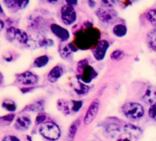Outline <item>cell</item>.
<instances>
[{"mask_svg": "<svg viewBox=\"0 0 156 141\" xmlns=\"http://www.w3.org/2000/svg\"><path fill=\"white\" fill-rule=\"evenodd\" d=\"M99 37V32L96 29H87L84 32H80L76 38V44L81 49H88L95 45Z\"/></svg>", "mask_w": 156, "mask_h": 141, "instance_id": "obj_1", "label": "cell"}, {"mask_svg": "<svg viewBox=\"0 0 156 141\" xmlns=\"http://www.w3.org/2000/svg\"><path fill=\"white\" fill-rule=\"evenodd\" d=\"M40 133L43 137L51 141L57 140L61 136V130L59 126L52 122L43 123L40 127Z\"/></svg>", "mask_w": 156, "mask_h": 141, "instance_id": "obj_2", "label": "cell"}, {"mask_svg": "<svg viewBox=\"0 0 156 141\" xmlns=\"http://www.w3.org/2000/svg\"><path fill=\"white\" fill-rule=\"evenodd\" d=\"M123 114L129 119L137 120L144 115L143 106L138 103H128L122 107Z\"/></svg>", "mask_w": 156, "mask_h": 141, "instance_id": "obj_3", "label": "cell"}, {"mask_svg": "<svg viewBox=\"0 0 156 141\" xmlns=\"http://www.w3.org/2000/svg\"><path fill=\"white\" fill-rule=\"evenodd\" d=\"M62 14V19L64 24L66 25H71L73 24L75 19H76V12L73 9V7L71 6H64L62 7L61 10Z\"/></svg>", "mask_w": 156, "mask_h": 141, "instance_id": "obj_4", "label": "cell"}, {"mask_svg": "<svg viewBox=\"0 0 156 141\" xmlns=\"http://www.w3.org/2000/svg\"><path fill=\"white\" fill-rule=\"evenodd\" d=\"M17 80L24 85H32L38 82V76L31 72H25L17 75Z\"/></svg>", "mask_w": 156, "mask_h": 141, "instance_id": "obj_5", "label": "cell"}, {"mask_svg": "<svg viewBox=\"0 0 156 141\" xmlns=\"http://www.w3.org/2000/svg\"><path fill=\"white\" fill-rule=\"evenodd\" d=\"M98 108H99V101L98 100H95L90 105L88 110L87 111V114H86V116H85V124L86 125L90 124L95 119L96 115H98Z\"/></svg>", "mask_w": 156, "mask_h": 141, "instance_id": "obj_6", "label": "cell"}, {"mask_svg": "<svg viewBox=\"0 0 156 141\" xmlns=\"http://www.w3.org/2000/svg\"><path fill=\"white\" fill-rule=\"evenodd\" d=\"M108 49V43L106 40H101L97 44V47L94 50V56L97 60H101L104 59L106 52Z\"/></svg>", "mask_w": 156, "mask_h": 141, "instance_id": "obj_7", "label": "cell"}, {"mask_svg": "<svg viewBox=\"0 0 156 141\" xmlns=\"http://www.w3.org/2000/svg\"><path fill=\"white\" fill-rule=\"evenodd\" d=\"M30 125H31V120L27 115H23V116L18 117L16 122H15V127L18 130H20V131L28 130L30 128Z\"/></svg>", "mask_w": 156, "mask_h": 141, "instance_id": "obj_8", "label": "cell"}, {"mask_svg": "<svg viewBox=\"0 0 156 141\" xmlns=\"http://www.w3.org/2000/svg\"><path fill=\"white\" fill-rule=\"evenodd\" d=\"M51 31L53 32L54 35H56L60 40H62V41H65L69 39L70 37V34L69 32L67 31V29L62 28L61 26L59 25H56V24H52L51 26Z\"/></svg>", "mask_w": 156, "mask_h": 141, "instance_id": "obj_9", "label": "cell"}, {"mask_svg": "<svg viewBox=\"0 0 156 141\" xmlns=\"http://www.w3.org/2000/svg\"><path fill=\"white\" fill-rule=\"evenodd\" d=\"M97 15L99 18V19L102 20L103 22H109L116 16V13L113 12L112 10H109V9H107L105 8H102V9H98Z\"/></svg>", "mask_w": 156, "mask_h": 141, "instance_id": "obj_10", "label": "cell"}, {"mask_svg": "<svg viewBox=\"0 0 156 141\" xmlns=\"http://www.w3.org/2000/svg\"><path fill=\"white\" fill-rule=\"evenodd\" d=\"M143 100L145 103L150 105H155L156 104V87L155 86H150L143 96Z\"/></svg>", "mask_w": 156, "mask_h": 141, "instance_id": "obj_11", "label": "cell"}, {"mask_svg": "<svg viewBox=\"0 0 156 141\" xmlns=\"http://www.w3.org/2000/svg\"><path fill=\"white\" fill-rule=\"evenodd\" d=\"M96 76H97V73L94 70V69L91 66L87 65L83 70V75H82L83 82L90 83L92 81V79H94Z\"/></svg>", "mask_w": 156, "mask_h": 141, "instance_id": "obj_12", "label": "cell"}, {"mask_svg": "<svg viewBox=\"0 0 156 141\" xmlns=\"http://www.w3.org/2000/svg\"><path fill=\"white\" fill-rule=\"evenodd\" d=\"M63 74V70L61 66H55L54 68H52L51 70V72L49 73V75H48V79L50 82L51 83H54L56 82Z\"/></svg>", "mask_w": 156, "mask_h": 141, "instance_id": "obj_13", "label": "cell"}, {"mask_svg": "<svg viewBox=\"0 0 156 141\" xmlns=\"http://www.w3.org/2000/svg\"><path fill=\"white\" fill-rule=\"evenodd\" d=\"M28 4H29L28 1H19V0H9V1H5V5L8 6V8H9V9H25Z\"/></svg>", "mask_w": 156, "mask_h": 141, "instance_id": "obj_14", "label": "cell"}, {"mask_svg": "<svg viewBox=\"0 0 156 141\" xmlns=\"http://www.w3.org/2000/svg\"><path fill=\"white\" fill-rule=\"evenodd\" d=\"M16 40H18V41H19L20 43H21V44H26V45H28L29 40H30V37L28 36V34H27L24 30L17 29Z\"/></svg>", "mask_w": 156, "mask_h": 141, "instance_id": "obj_15", "label": "cell"}, {"mask_svg": "<svg viewBox=\"0 0 156 141\" xmlns=\"http://www.w3.org/2000/svg\"><path fill=\"white\" fill-rule=\"evenodd\" d=\"M59 50H60V53H61V55L62 57L67 58V57H69L71 55V53L73 51L75 50V49L73 48V46L72 45V43H70V44H66V45H62L60 47Z\"/></svg>", "mask_w": 156, "mask_h": 141, "instance_id": "obj_16", "label": "cell"}, {"mask_svg": "<svg viewBox=\"0 0 156 141\" xmlns=\"http://www.w3.org/2000/svg\"><path fill=\"white\" fill-rule=\"evenodd\" d=\"M79 124H80V120L79 119H77L76 121H74L70 128H69V133H68V141H73L74 136H75V134H76V131L78 129V126H79Z\"/></svg>", "mask_w": 156, "mask_h": 141, "instance_id": "obj_17", "label": "cell"}, {"mask_svg": "<svg viewBox=\"0 0 156 141\" xmlns=\"http://www.w3.org/2000/svg\"><path fill=\"white\" fill-rule=\"evenodd\" d=\"M48 62H49V57L46 55H42V56H40L35 59L33 65H34V67L41 68V67H44L45 65H47Z\"/></svg>", "mask_w": 156, "mask_h": 141, "instance_id": "obj_18", "label": "cell"}, {"mask_svg": "<svg viewBox=\"0 0 156 141\" xmlns=\"http://www.w3.org/2000/svg\"><path fill=\"white\" fill-rule=\"evenodd\" d=\"M2 107L5 108L9 112H14L17 109V105L14 101L10 99H6L2 103Z\"/></svg>", "mask_w": 156, "mask_h": 141, "instance_id": "obj_19", "label": "cell"}, {"mask_svg": "<svg viewBox=\"0 0 156 141\" xmlns=\"http://www.w3.org/2000/svg\"><path fill=\"white\" fill-rule=\"evenodd\" d=\"M113 32H114V34H115L116 36H118V37H123V36H125L126 33H127V28H126L124 25L119 24V25H117V26L114 27Z\"/></svg>", "mask_w": 156, "mask_h": 141, "instance_id": "obj_20", "label": "cell"}, {"mask_svg": "<svg viewBox=\"0 0 156 141\" xmlns=\"http://www.w3.org/2000/svg\"><path fill=\"white\" fill-rule=\"evenodd\" d=\"M125 130L127 131V133H129L132 136H139L141 133L140 129H139L138 127H136L132 125H128L127 126H125Z\"/></svg>", "mask_w": 156, "mask_h": 141, "instance_id": "obj_21", "label": "cell"}, {"mask_svg": "<svg viewBox=\"0 0 156 141\" xmlns=\"http://www.w3.org/2000/svg\"><path fill=\"white\" fill-rule=\"evenodd\" d=\"M148 41L153 50H156V29L151 30L148 35Z\"/></svg>", "mask_w": 156, "mask_h": 141, "instance_id": "obj_22", "label": "cell"}, {"mask_svg": "<svg viewBox=\"0 0 156 141\" xmlns=\"http://www.w3.org/2000/svg\"><path fill=\"white\" fill-rule=\"evenodd\" d=\"M16 33H17V29L14 27H9L7 29L6 35H7V39L9 41H13L16 39Z\"/></svg>", "mask_w": 156, "mask_h": 141, "instance_id": "obj_23", "label": "cell"}, {"mask_svg": "<svg viewBox=\"0 0 156 141\" xmlns=\"http://www.w3.org/2000/svg\"><path fill=\"white\" fill-rule=\"evenodd\" d=\"M37 43L39 44L40 47H48V46H51L53 44V41L49 39H42V40H39Z\"/></svg>", "mask_w": 156, "mask_h": 141, "instance_id": "obj_24", "label": "cell"}, {"mask_svg": "<svg viewBox=\"0 0 156 141\" xmlns=\"http://www.w3.org/2000/svg\"><path fill=\"white\" fill-rule=\"evenodd\" d=\"M110 57L112 60H120L124 57V52L122 50H114Z\"/></svg>", "mask_w": 156, "mask_h": 141, "instance_id": "obj_25", "label": "cell"}, {"mask_svg": "<svg viewBox=\"0 0 156 141\" xmlns=\"http://www.w3.org/2000/svg\"><path fill=\"white\" fill-rule=\"evenodd\" d=\"M25 109H29L30 111H41L42 109V105H41V103H35L33 105H28Z\"/></svg>", "mask_w": 156, "mask_h": 141, "instance_id": "obj_26", "label": "cell"}, {"mask_svg": "<svg viewBox=\"0 0 156 141\" xmlns=\"http://www.w3.org/2000/svg\"><path fill=\"white\" fill-rule=\"evenodd\" d=\"M147 19L151 22V23H155L156 22V10L155 9H151L147 13Z\"/></svg>", "mask_w": 156, "mask_h": 141, "instance_id": "obj_27", "label": "cell"}, {"mask_svg": "<svg viewBox=\"0 0 156 141\" xmlns=\"http://www.w3.org/2000/svg\"><path fill=\"white\" fill-rule=\"evenodd\" d=\"M149 115L150 116L156 121V104L155 105H152L150 108V111H149Z\"/></svg>", "mask_w": 156, "mask_h": 141, "instance_id": "obj_28", "label": "cell"}, {"mask_svg": "<svg viewBox=\"0 0 156 141\" xmlns=\"http://www.w3.org/2000/svg\"><path fill=\"white\" fill-rule=\"evenodd\" d=\"M14 117H15V115H14L9 114V115H7L2 116V117H1V120H2V121H4V122H7L8 124H10V123L13 121Z\"/></svg>", "mask_w": 156, "mask_h": 141, "instance_id": "obj_29", "label": "cell"}, {"mask_svg": "<svg viewBox=\"0 0 156 141\" xmlns=\"http://www.w3.org/2000/svg\"><path fill=\"white\" fill-rule=\"evenodd\" d=\"M83 105V103L82 102H73V106H72V110L73 112H77L81 108V106Z\"/></svg>", "mask_w": 156, "mask_h": 141, "instance_id": "obj_30", "label": "cell"}, {"mask_svg": "<svg viewBox=\"0 0 156 141\" xmlns=\"http://www.w3.org/2000/svg\"><path fill=\"white\" fill-rule=\"evenodd\" d=\"M45 120H46V115L44 114H40V115H38V116L36 118V123L42 125Z\"/></svg>", "mask_w": 156, "mask_h": 141, "instance_id": "obj_31", "label": "cell"}, {"mask_svg": "<svg viewBox=\"0 0 156 141\" xmlns=\"http://www.w3.org/2000/svg\"><path fill=\"white\" fill-rule=\"evenodd\" d=\"M2 141H20L17 136H7L3 138Z\"/></svg>", "mask_w": 156, "mask_h": 141, "instance_id": "obj_32", "label": "cell"}, {"mask_svg": "<svg viewBox=\"0 0 156 141\" xmlns=\"http://www.w3.org/2000/svg\"><path fill=\"white\" fill-rule=\"evenodd\" d=\"M3 28H4V22L1 19H0V31L3 29Z\"/></svg>", "mask_w": 156, "mask_h": 141, "instance_id": "obj_33", "label": "cell"}, {"mask_svg": "<svg viewBox=\"0 0 156 141\" xmlns=\"http://www.w3.org/2000/svg\"><path fill=\"white\" fill-rule=\"evenodd\" d=\"M2 82H3V75L1 74V73H0V84H2Z\"/></svg>", "mask_w": 156, "mask_h": 141, "instance_id": "obj_34", "label": "cell"}, {"mask_svg": "<svg viewBox=\"0 0 156 141\" xmlns=\"http://www.w3.org/2000/svg\"><path fill=\"white\" fill-rule=\"evenodd\" d=\"M118 141H130L129 139H126V138H119Z\"/></svg>", "mask_w": 156, "mask_h": 141, "instance_id": "obj_35", "label": "cell"}, {"mask_svg": "<svg viewBox=\"0 0 156 141\" xmlns=\"http://www.w3.org/2000/svg\"><path fill=\"white\" fill-rule=\"evenodd\" d=\"M0 13H3V9H2L1 6H0Z\"/></svg>", "mask_w": 156, "mask_h": 141, "instance_id": "obj_36", "label": "cell"}]
</instances>
